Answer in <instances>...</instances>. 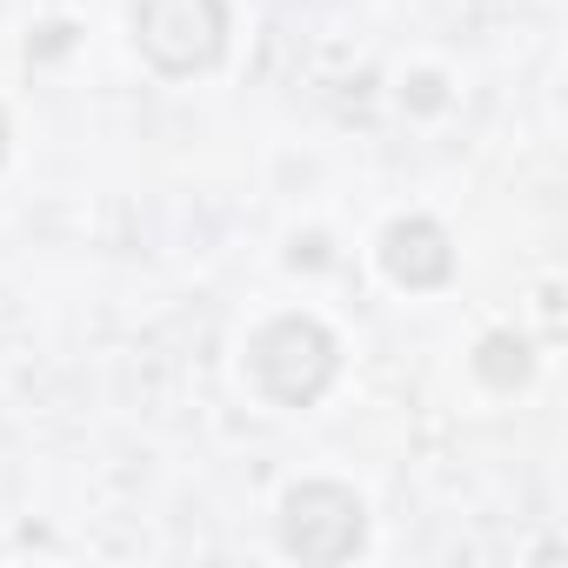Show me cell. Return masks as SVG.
Returning <instances> with one entry per match:
<instances>
[{
	"label": "cell",
	"mask_w": 568,
	"mask_h": 568,
	"mask_svg": "<svg viewBox=\"0 0 568 568\" xmlns=\"http://www.w3.org/2000/svg\"><path fill=\"white\" fill-rule=\"evenodd\" d=\"M134 41L161 74H194L221 61L227 14L221 0H134Z\"/></svg>",
	"instance_id": "cell-2"
},
{
	"label": "cell",
	"mask_w": 568,
	"mask_h": 568,
	"mask_svg": "<svg viewBox=\"0 0 568 568\" xmlns=\"http://www.w3.org/2000/svg\"><path fill=\"white\" fill-rule=\"evenodd\" d=\"M475 368H481V382H488V388H515V382L528 375V342H515V335H488Z\"/></svg>",
	"instance_id": "cell-5"
},
{
	"label": "cell",
	"mask_w": 568,
	"mask_h": 568,
	"mask_svg": "<svg viewBox=\"0 0 568 568\" xmlns=\"http://www.w3.org/2000/svg\"><path fill=\"white\" fill-rule=\"evenodd\" d=\"M362 528H368V515L342 481H308L281 508V541L302 561H348L362 548Z\"/></svg>",
	"instance_id": "cell-3"
},
{
	"label": "cell",
	"mask_w": 568,
	"mask_h": 568,
	"mask_svg": "<svg viewBox=\"0 0 568 568\" xmlns=\"http://www.w3.org/2000/svg\"><path fill=\"white\" fill-rule=\"evenodd\" d=\"M247 368L254 388L281 408H308L328 382H335V335L308 315H281L247 342Z\"/></svg>",
	"instance_id": "cell-1"
},
{
	"label": "cell",
	"mask_w": 568,
	"mask_h": 568,
	"mask_svg": "<svg viewBox=\"0 0 568 568\" xmlns=\"http://www.w3.org/2000/svg\"><path fill=\"white\" fill-rule=\"evenodd\" d=\"M382 267L402 288H435V281H448L455 254H448V234L435 221H395L388 241H382Z\"/></svg>",
	"instance_id": "cell-4"
},
{
	"label": "cell",
	"mask_w": 568,
	"mask_h": 568,
	"mask_svg": "<svg viewBox=\"0 0 568 568\" xmlns=\"http://www.w3.org/2000/svg\"><path fill=\"white\" fill-rule=\"evenodd\" d=\"M0 154H8V114H0Z\"/></svg>",
	"instance_id": "cell-6"
}]
</instances>
